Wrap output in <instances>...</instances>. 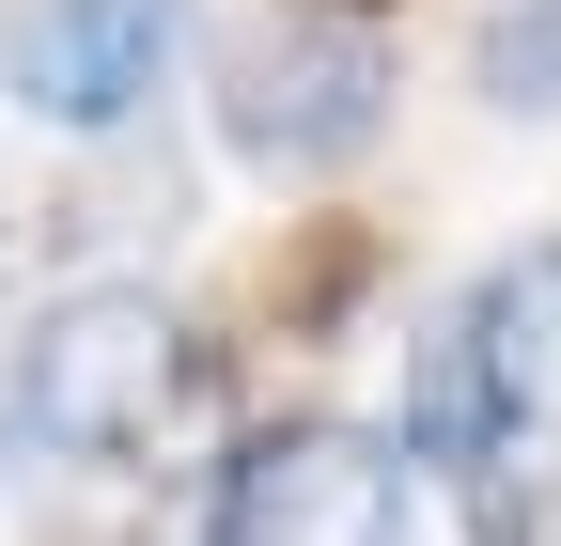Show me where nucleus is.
<instances>
[{"label":"nucleus","mask_w":561,"mask_h":546,"mask_svg":"<svg viewBox=\"0 0 561 546\" xmlns=\"http://www.w3.org/2000/svg\"><path fill=\"white\" fill-rule=\"evenodd\" d=\"M468 312H483V344H500V390H515V437H546V422H561V250L500 265V282H483Z\"/></svg>","instance_id":"6"},{"label":"nucleus","mask_w":561,"mask_h":546,"mask_svg":"<svg viewBox=\"0 0 561 546\" xmlns=\"http://www.w3.org/2000/svg\"><path fill=\"white\" fill-rule=\"evenodd\" d=\"M468 79H483V110H561V0H500L483 16V47H468Z\"/></svg>","instance_id":"8"},{"label":"nucleus","mask_w":561,"mask_h":546,"mask_svg":"<svg viewBox=\"0 0 561 546\" xmlns=\"http://www.w3.org/2000/svg\"><path fill=\"white\" fill-rule=\"evenodd\" d=\"M343 16H359V0H343Z\"/></svg>","instance_id":"9"},{"label":"nucleus","mask_w":561,"mask_h":546,"mask_svg":"<svg viewBox=\"0 0 561 546\" xmlns=\"http://www.w3.org/2000/svg\"><path fill=\"white\" fill-rule=\"evenodd\" d=\"M172 32H187V0H16L0 79H16L47 125H125L140 94H157Z\"/></svg>","instance_id":"4"},{"label":"nucleus","mask_w":561,"mask_h":546,"mask_svg":"<svg viewBox=\"0 0 561 546\" xmlns=\"http://www.w3.org/2000/svg\"><path fill=\"white\" fill-rule=\"evenodd\" d=\"M359 282H375V235H359V219H312V250H297V265H265L280 344H328V328L359 312Z\"/></svg>","instance_id":"7"},{"label":"nucleus","mask_w":561,"mask_h":546,"mask_svg":"<svg viewBox=\"0 0 561 546\" xmlns=\"http://www.w3.org/2000/svg\"><path fill=\"white\" fill-rule=\"evenodd\" d=\"M203 546H405V437L265 422L203 500Z\"/></svg>","instance_id":"3"},{"label":"nucleus","mask_w":561,"mask_h":546,"mask_svg":"<svg viewBox=\"0 0 561 546\" xmlns=\"http://www.w3.org/2000/svg\"><path fill=\"white\" fill-rule=\"evenodd\" d=\"M390 47L343 16V0H297V16H265L219 47V141L250 172H343L390 141Z\"/></svg>","instance_id":"2"},{"label":"nucleus","mask_w":561,"mask_h":546,"mask_svg":"<svg viewBox=\"0 0 561 546\" xmlns=\"http://www.w3.org/2000/svg\"><path fill=\"white\" fill-rule=\"evenodd\" d=\"M203 390H219V360H203V328H187L157 282H79V297H47L32 344H16L32 437L79 453V468H140L157 437L203 422Z\"/></svg>","instance_id":"1"},{"label":"nucleus","mask_w":561,"mask_h":546,"mask_svg":"<svg viewBox=\"0 0 561 546\" xmlns=\"http://www.w3.org/2000/svg\"><path fill=\"white\" fill-rule=\"evenodd\" d=\"M483 453H515V390H500L483 312H437L405 360V468H483Z\"/></svg>","instance_id":"5"}]
</instances>
